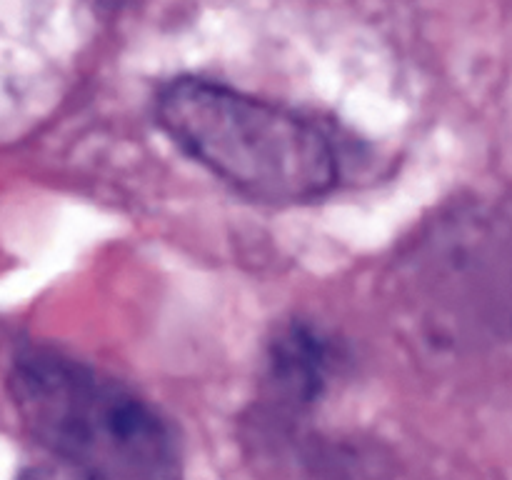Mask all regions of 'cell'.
<instances>
[{"instance_id": "2", "label": "cell", "mask_w": 512, "mask_h": 480, "mask_svg": "<svg viewBox=\"0 0 512 480\" xmlns=\"http://www.w3.org/2000/svg\"><path fill=\"white\" fill-rule=\"evenodd\" d=\"M155 115L183 153L253 200L305 203L340 180L328 130L230 85L175 78L158 93Z\"/></svg>"}, {"instance_id": "1", "label": "cell", "mask_w": 512, "mask_h": 480, "mask_svg": "<svg viewBox=\"0 0 512 480\" xmlns=\"http://www.w3.org/2000/svg\"><path fill=\"white\" fill-rule=\"evenodd\" d=\"M8 388L30 438L85 478H173L183 470L173 423L83 360L28 348L15 355Z\"/></svg>"}, {"instance_id": "3", "label": "cell", "mask_w": 512, "mask_h": 480, "mask_svg": "<svg viewBox=\"0 0 512 480\" xmlns=\"http://www.w3.org/2000/svg\"><path fill=\"white\" fill-rule=\"evenodd\" d=\"M265 363L273 398L280 408L298 413L323 398L338 358L328 335L305 320H290L270 338Z\"/></svg>"}]
</instances>
